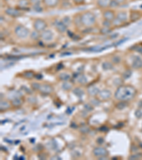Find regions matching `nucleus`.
Listing matches in <instances>:
<instances>
[{"instance_id": "41", "label": "nucleus", "mask_w": 142, "mask_h": 160, "mask_svg": "<svg viewBox=\"0 0 142 160\" xmlns=\"http://www.w3.org/2000/svg\"><path fill=\"white\" fill-rule=\"evenodd\" d=\"M32 5L38 4L43 3V0H30Z\"/></svg>"}, {"instance_id": "10", "label": "nucleus", "mask_w": 142, "mask_h": 160, "mask_svg": "<svg viewBox=\"0 0 142 160\" xmlns=\"http://www.w3.org/2000/svg\"><path fill=\"white\" fill-rule=\"evenodd\" d=\"M39 91L43 95H50L53 91V88L49 84H41Z\"/></svg>"}, {"instance_id": "26", "label": "nucleus", "mask_w": 142, "mask_h": 160, "mask_svg": "<svg viewBox=\"0 0 142 160\" xmlns=\"http://www.w3.org/2000/svg\"><path fill=\"white\" fill-rule=\"evenodd\" d=\"M21 105H22V100L20 98H14L12 101V105L15 107V108L20 107Z\"/></svg>"}, {"instance_id": "35", "label": "nucleus", "mask_w": 142, "mask_h": 160, "mask_svg": "<svg viewBox=\"0 0 142 160\" xmlns=\"http://www.w3.org/2000/svg\"><path fill=\"white\" fill-rule=\"evenodd\" d=\"M102 25L104 27H108L109 28L110 26L112 25V22H111V21H106V20H104L103 21V23H102Z\"/></svg>"}, {"instance_id": "4", "label": "nucleus", "mask_w": 142, "mask_h": 160, "mask_svg": "<svg viewBox=\"0 0 142 160\" xmlns=\"http://www.w3.org/2000/svg\"><path fill=\"white\" fill-rule=\"evenodd\" d=\"M48 24L47 22L43 19H40V18H38V19H36L34 21H33V27L34 28V30L36 31L40 32L41 33L43 31H45L47 28Z\"/></svg>"}, {"instance_id": "30", "label": "nucleus", "mask_w": 142, "mask_h": 160, "mask_svg": "<svg viewBox=\"0 0 142 160\" xmlns=\"http://www.w3.org/2000/svg\"><path fill=\"white\" fill-rule=\"evenodd\" d=\"M61 20L63 21V22L65 25H66L67 27H68V26L71 24V23H72V21H71L70 18L69 17H67V16H66V17H64L63 19H61Z\"/></svg>"}, {"instance_id": "24", "label": "nucleus", "mask_w": 142, "mask_h": 160, "mask_svg": "<svg viewBox=\"0 0 142 160\" xmlns=\"http://www.w3.org/2000/svg\"><path fill=\"white\" fill-rule=\"evenodd\" d=\"M23 76H24L25 78H26V79L30 80V79H32V78H33L35 77V73L31 71H26V72L24 73Z\"/></svg>"}, {"instance_id": "2", "label": "nucleus", "mask_w": 142, "mask_h": 160, "mask_svg": "<svg viewBox=\"0 0 142 160\" xmlns=\"http://www.w3.org/2000/svg\"><path fill=\"white\" fill-rule=\"evenodd\" d=\"M81 20L83 26L87 28L92 27L96 24V16L93 12L86 11L81 14Z\"/></svg>"}, {"instance_id": "16", "label": "nucleus", "mask_w": 142, "mask_h": 160, "mask_svg": "<svg viewBox=\"0 0 142 160\" xmlns=\"http://www.w3.org/2000/svg\"><path fill=\"white\" fill-rule=\"evenodd\" d=\"M75 26L78 28H80L83 26L82 24V20H81V14H77L74 16L73 21H72Z\"/></svg>"}, {"instance_id": "14", "label": "nucleus", "mask_w": 142, "mask_h": 160, "mask_svg": "<svg viewBox=\"0 0 142 160\" xmlns=\"http://www.w3.org/2000/svg\"><path fill=\"white\" fill-rule=\"evenodd\" d=\"M60 0H43V4L44 6L49 8H54L59 4Z\"/></svg>"}, {"instance_id": "27", "label": "nucleus", "mask_w": 142, "mask_h": 160, "mask_svg": "<svg viewBox=\"0 0 142 160\" xmlns=\"http://www.w3.org/2000/svg\"><path fill=\"white\" fill-rule=\"evenodd\" d=\"M127 106V101H121L119 103H117L116 105V108L118 110H122L124 108H125Z\"/></svg>"}, {"instance_id": "18", "label": "nucleus", "mask_w": 142, "mask_h": 160, "mask_svg": "<svg viewBox=\"0 0 142 160\" xmlns=\"http://www.w3.org/2000/svg\"><path fill=\"white\" fill-rule=\"evenodd\" d=\"M88 92L90 95L95 96V95H98L99 92H100V90H99V89L97 88V87L90 86V87H89L88 89Z\"/></svg>"}, {"instance_id": "37", "label": "nucleus", "mask_w": 142, "mask_h": 160, "mask_svg": "<svg viewBox=\"0 0 142 160\" xmlns=\"http://www.w3.org/2000/svg\"><path fill=\"white\" fill-rule=\"evenodd\" d=\"M135 116H136L137 118H141L142 117V111L141 110L138 109L137 110H136V112H135Z\"/></svg>"}, {"instance_id": "43", "label": "nucleus", "mask_w": 142, "mask_h": 160, "mask_svg": "<svg viewBox=\"0 0 142 160\" xmlns=\"http://www.w3.org/2000/svg\"><path fill=\"white\" fill-rule=\"evenodd\" d=\"M131 72L130 71H127V72H125L123 74V77L124 78H129V76H131Z\"/></svg>"}, {"instance_id": "45", "label": "nucleus", "mask_w": 142, "mask_h": 160, "mask_svg": "<svg viewBox=\"0 0 142 160\" xmlns=\"http://www.w3.org/2000/svg\"><path fill=\"white\" fill-rule=\"evenodd\" d=\"M115 1H116L120 5L124 4L127 2V0H115Z\"/></svg>"}, {"instance_id": "23", "label": "nucleus", "mask_w": 142, "mask_h": 160, "mask_svg": "<svg viewBox=\"0 0 142 160\" xmlns=\"http://www.w3.org/2000/svg\"><path fill=\"white\" fill-rule=\"evenodd\" d=\"M30 36H31V39L36 41L38 40V39H41V33L34 30V31H33L31 33H30Z\"/></svg>"}, {"instance_id": "9", "label": "nucleus", "mask_w": 142, "mask_h": 160, "mask_svg": "<svg viewBox=\"0 0 142 160\" xmlns=\"http://www.w3.org/2000/svg\"><path fill=\"white\" fill-rule=\"evenodd\" d=\"M93 154L94 155L97 157H103V156H106L109 154V152L107 151V149L104 148V147H96L93 150Z\"/></svg>"}, {"instance_id": "15", "label": "nucleus", "mask_w": 142, "mask_h": 160, "mask_svg": "<svg viewBox=\"0 0 142 160\" xmlns=\"http://www.w3.org/2000/svg\"><path fill=\"white\" fill-rule=\"evenodd\" d=\"M116 18L118 19L122 23L126 22L128 19V14L125 11H120V12H117L116 14Z\"/></svg>"}, {"instance_id": "1", "label": "nucleus", "mask_w": 142, "mask_h": 160, "mask_svg": "<svg viewBox=\"0 0 142 160\" xmlns=\"http://www.w3.org/2000/svg\"><path fill=\"white\" fill-rule=\"evenodd\" d=\"M136 90L131 85H120L114 93L115 98L120 101H128L134 98Z\"/></svg>"}, {"instance_id": "12", "label": "nucleus", "mask_w": 142, "mask_h": 160, "mask_svg": "<svg viewBox=\"0 0 142 160\" xmlns=\"http://www.w3.org/2000/svg\"><path fill=\"white\" fill-rule=\"evenodd\" d=\"M99 98L102 100H109L112 96L111 92L109 91V90H106V89H104V90H101L100 92H99Z\"/></svg>"}, {"instance_id": "6", "label": "nucleus", "mask_w": 142, "mask_h": 160, "mask_svg": "<svg viewBox=\"0 0 142 160\" xmlns=\"http://www.w3.org/2000/svg\"><path fill=\"white\" fill-rule=\"evenodd\" d=\"M102 17L104 18V20H106L112 22L114 19L116 18V13L114 12V11L112 9H105L103 12L102 13Z\"/></svg>"}, {"instance_id": "47", "label": "nucleus", "mask_w": 142, "mask_h": 160, "mask_svg": "<svg viewBox=\"0 0 142 160\" xmlns=\"http://www.w3.org/2000/svg\"><path fill=\"white\" fill-rule=\"evenodd\" d=\"M61 1H69V0H61Z\"/></svg>"}, {"instance_id": "40", "label": "nucleus", "mask_w": 142, "mask_h": 160, "mask_svg": "<svg viewBox=\"0 0 142 160\" xmlns=\"http://www.w3.org/2000/svg\"><path fill=\"white\" fill-rule=\"evenodd\" d=\"M84 108H85V110H87V111H88V112L92 111V110H93V107H92L90 104H86V105H85Z\"/></svg>"}, {"instance_id": "25", "label": "nucleus", "mask_w": 142, "mask_h": 160, "mask_svg": "<svg viewBox=\"0 0 142 160\" xmlns=\"http://www.w3.org/2000/svg\"><path fill=\"white\" fill-rule=\"evenodd\" d=\"M113 67H114L113 63H112V62L106 61L102 63V68L104 70H106V71L110 70V69H112Z\"/></svg>"}, {"instance_id": "19", "label": "nucleus", "mask_w": 142, "mask_h": 160, "mask_svg": "<svg viewBox=\"0 0 142 160\" xmlns=\"http://www.w3.org/2000/svg\"><path fill=\"white\" fill-rule=\"evenodd\" d=\"M11 105L8 101L1 100V103H0V110H1V111H4V110L9 109Z\"/></svg>"}, {"instance_id": "32", "label": "nucleus", "mask_w": 142, "mask_h": 160, "mask_svg": "<svg viewBox=\"0 0 142 160\" xmlns=\"http://www.w3.org/2000/svg\"><path fill=\"white\" fill-rule=\"evenodd\" d=\"M33 9L36 11V12H41L43 11V7L41 6V4L33 5Z\"/></svg>"}, {"instance_id": "33", "label": "nucleus", "mask_w": 142, "mask_h": 160, "mask_svg": "<svg viewBox=\"0 0 142 160\" xmlns=\"http://www.w3.org/2000/svg\"><path fill=\"white\" fill-rule=\"evenodd\" d=\"M72 2L76 6H80V5H83L85 3L86 0H72Z\"/></svg>"}, {"instance_id": "7", "label": "nucleus", "mask_w": 142, "mask_h": 160, "mask_svg": "<svg viewBox=\"0 0 142 160\" xmlns=\"http://www.w3.org/2000/svg\"><path fill=\"white\" fill-rule=\"evenodd\" d=\"M54 24L57 31L59 32V33H63L67 31V26L64 24L61 19H56V20L54 21V24Z\"/></svg>"}, {"instance_id": "22", "label": "nucleus", "mask_w": 142, "mask_h": 160, "mask_svg": "<svg viewBox=\"0 0 142 160\" xmlns=\"http://www.w3.org/2000/svg\"><path fill=\"white\" fill-rule=\"evenodd\" d=\"M58 78L62 81H68L70 79V76L67 73H61L59 74Z\"/></svg>"}, {"instance_id": "42", "label": "nucleus", "mask_w": 142, "mask_h": 160, "mask_svg": "<svg viewBox=\"0 0 142 160\" xmlns=\"http://www.w3.org/2000/svg\"><path fill=\"white\" fill-rule=\"evenodd\" d=\"M80 131L83 133H88L89 132V131H90V128L88 127H83L80 129Z\"/></svg>"}, {"instance_id": "3", "label": "nucleus", "mask_w": 142, "mask_h": 160, "mask_svg": "<svg viewBox=\"0 0 142 160\" xmlns=\"http://www.w3.org/2000/svg\"><path fill=\"white\" fill-rule=\"evenodd\" d=\"M14 33L19 39H26L30 36V31L26 26L19 24L14 28Z\"/></svg>"}, {"instance_id": "39", "label": "nucleus", "mask_w": 142, "mask_h": 160, "mask_svg": "<svg viewBox=\"0 0 142 160\" xmlns=\"http://www.w3.org/2000/svg\"><path fill=\"white\" fill-rule=\"evenodd\" d=\"M120 6V4H119L115 0H112L111 2V4H110V8H115V7H118Z\"/></svg>"}, {"instance_id": "8", "label": "nucleus", "mask_w": 142, "mask_h": 160, "mask_svg": "<svg viewBox=\"0 0 142 160\" xmlns=\"http://www.w3.org/2000/svg\"><path fill=\"white\" fill-rule=\"evenodd\" d=\"M54 37V34H53V31L49 29H46L41 33V39H42L44 41H51Z\"/></svg>"}, {"instance_id": "20", "label": "nucleus", "mask_w": 142, "mask_h": 160, "mask_svg": "<svg viewBox=\"0 0 142 160\" xmlns=\"http://www.w3.org/2000/svg\"><path fill=\"white\" fill-rule=\"evenodd\" d=\"M77 81L80 84L85 85L88 83V78H87V77L85 76V75L80 74L77 76Z\"/></svg>"}, {"instance_id": "21", "label": "nucleus", "mask_w": 142, "mask_h": 160, "mask_svg": "<svg viewBox=\"0 0 142 160\" xmlns=\"http://www.w3.org/2000/svg\"><path fill=\"white\" fill-rule=\"evenodd\" d=\"M129 18H130L131 21H135L137 19H138L140 18V14L139 12H138L137 11H134V12H131L130 14V16H129Z\"/></svg>"}, {"instance_id": "34", "label": "nucleus", "mask_w": 142, "mask_h": 160, "mask_svg": "<svg viewBox=\"0 0 142 160\" xmlns=\"http://www.w3.org/2000/svg\"><path fill=\"white\" fill-rule=\"evenodd\" d=\"M111 31V29H109V28L108 27H103L102 29L100 30V32L102 34H106V33H109Z\"/></svg>"}, {"instance_id": "29", "label": "nucleus", "mask_w": 142, "mask_h": 160, "mask_svg": "<svg viewBox=\"0 0 142 160\" xmlns=\"http://www.w3.org/2000/svg\"><path fill=\"white\" fill-rule=\"evenodd\" d=\"M62 88L65 90H70L72 88V84H70L68 81H65L63 83Z\"/></svg>"}, {"instance_id": "31", "label": "nucleus", "mask_w": 142, "mask_h": 160, "mask_svg": "<svg viewBox=\"0 0 142 160\" xmlns=\"http://www.w3.org/2000/svg\"><path fill=\"white\" fill-rule=\"evenodd\" d=\"M121 62V58L118 56H114L112 58V63L113 64H119Z\"/></svg>"}, {"instance_id": "11", "label": "nucleus", "mask_w": 142, "mask_h": 160, "mask_svg": "<svg viewBox=\"0 0 142 160\" xmlns=\"http://www.w3.org/2000/svg\"><path fill=\"white\" fill-rule=\"evenodd\" d=\"M131 67L134 69H140L142 68V58L141 57L134 56L133 57L132 63H131Z\"/></svg>"}, {"instance_id": "17", "label": "nucleus", "mask_w": 142, "mask_h": 160, "mask_svg": "<svg viewBox=\"0 0 142 160\" xmlns=\"http://www.w3.org/2000/svg\"><path fill=\"white\" fill-rule=\"evenodd\" d=\"M30 5H31L30 0H19L18 1V6L20 7V9H26Z\"/></svg>"}, {"instance_id": "28", "label": "nucleus", "mask_w": 142, "mask_h": 160, "mask_svg": "<svg viewBox=\"0 0 142 160\" xmlns=\"http://www.w3.org/2000/svg\"><path fill=\"white\" fill-rule=\"evenodd\" d=\"M73 93L75 95L78 96V97H81V96L84 94V91H83V90H82L81 88H76L73 90Z\"/></svg>"}, {"instance_id": "38", "label": "nucleus", "mask_w": 142, "mask_h": 160, "mask_svg": "<svg viewBox=\"0 0 142 160\" xmlns=\"http://www.w3.org/2000/svg\"><path fill=\"white\" fill-rule=\"evenodd\" d=\"M90 103H91L92 105H94V106L99 105V103H100V102H99V100H98V99H97V98H94V99H92V100L90 101Z\"/></svg>"}, {"instance_id": "5", "label": "nucleus", "mask_w": 142, "mask_h": 160, "mask_svg": "<svg viewBox=\"0 0 142 160\" xmlns=\"http://www.w3.org/2000/svg\"><path fill=\"white\" fill-rule=\"evenodd\" d=\"M5 14L12 18H17L23 15V12L21 9L14 8V7H7L4 10Z\"/></svg>"}, {"instance_id": "44", "label": "nucleus", "mask_w": 142, "mask_h": 160, "mask_svg": "<svg viewBox=\"0 0 142 160\" xmlns=\"http://www.w3.org/2000/svg\"><path fill=\"white\" fill-rule=\"evenodd\" d=\"M104 140L102 137H99L97 140V143L98 144V145H102V144L104 143Z\"/></svg>"}, {"instance_id": "36", "label": "nucleus", "mask_w": 142, "mask_h": 160, "mask_svg": "<svg viewBox=\"0 0 142 160\" xmlns=\"http://www.w3.org/2000/svg\"><path fill=\"white\" fill-rule=\"evenodd\" d=\"M40 85L38 83H31V87L33 90H38L39 88H40Z\"/></svg>"}, {"instance_id": "46", "label": "nucleus", "mask_w": 142, "mask_h": 160, "mask_svg": "<svg viewBox=\"0 0 142 160\" xmlns=\"http://www.w3.org/2000/svg\"><path fill=\"white\" fill-rule=\"evenodd\" d=\"M138 158V156H136V155H135V154H134V155H131L130 157H129V159H137Z\"/></svg>"}, {"instance_id": "13", "label": "nucleus", "mask_w": 142, "mask_h": 160, "mask_svg": "<svg viewBox=\"0 0 142 160\" xmlns=\"http://www.w3.org/2000/svg\"><path fill=\"white\" fill-rule=\"evenodd\" d=\"M112 0H96V4L99 8L105 9L109 8L110 4Z\"/></svg>"}]
</instances>
